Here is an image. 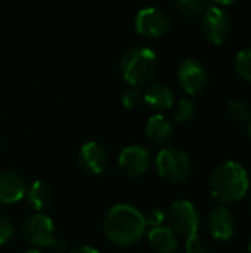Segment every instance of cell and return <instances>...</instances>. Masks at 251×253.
Returning <instances> with one entry per match:
<instances>
[{
    "mask_svg": "<svg viewBox=\"0 0 251 253\" xmlns=\"http://www.w3.org/2000/svg\"><path fill=\"white\" fill-rule=\"evenodd\" d=\"M209 188L213 199L220 205H232L246 197L250 190V178L241 163L228 160L212 170Z\"/></svg>",
    "mask_w": 251,
    "mask_h": 253,
    "instance_id": "6da1fadb",
    "label": "cell"
},
{
    "mask_svg": "<svg viewBox=\"0 0 251 253\" xmlns=\"http://www.w3.org/2000/svg\"><path fill=\"white\" fill-rule=\"evenodd\" d=\"M146 231L143 215L130 205L112 206L104 219V233L107 239L117 246L136 245Z\"/></svg>",
    "mask_w": 251,
    "mask_h": 253,
    "instance_id": "7a4b0ae2",
    "label": "cell"
},
{
    "mask_svg": "<svg viewBox=\"0 0 251 253\" xmlns=\"http://www.w3.org/2000/svg\"><path fill=\"white\" fill-rule=\"evenodd\" d=\"M121 74L132 87L149 84L158 71L157 53L149 47H135L124 53L121 64Z\"/></svg>",
    "mask_w": 251,
    "mask_h": 253,
    "instance_id": "3957f363",
    "label": "cell"
},
{
    "mask_svg": "<svg viewBox=\"0 0 251 253\" xmlns=\"http://www.w3.org/2000/svg\"><path fill=\"white\" fill-rule=\"evenodd\" d=\"M158 175L169 184H182L192 173V162L189 156L176 148H163L155 159Z\"/></svg>",
    "mask_w": 251,
    "mask_h": 253,
    "instance_id": "277c9868",
    "label": "cell"
},
{
    "mask_svg": "<svg viewBox=\"0 0 251 253\" xmlns=\"http://www.w3.org/2000/svg\"><path fill=\"white\" fill-rule=\"evenodd\" d=\"M201 31L213 44H223L232 33V18L220 6H210L201 15Z\"/></svg>",
    "mask_w": 251,
    "mask_h": 253,
    "instance_id": "5b68a950",
    "label": "cell"
},
{
    "mask_svg": "<svg viewBox=\"0 0 251 253\" xmlns=\"http://www.w3.org/2000/svg\"><path fill=\"white\" fill-rule=\"evenodd\" d=\"M166 219L169 222V228H172L180 237H189L198 233L200 216L195 206L188 200L173 202Z\"/></svg>",
    "mask_w": 251,
    "mask_h": 253,
    "instance_id": "8992f818",
    "label": "cell"
},
{
    "mask_svg": "<svg viewBox=\"0 0 251 253\" xmlns=\"http://www.w3.org/2000/svg\"><path fill=\"white\" fill-rule=\"evenodd\" d=\"M22 236H24L25 242L34 248L50 246L55 240L53 221L47 215L36 212L24 221Z\"/></svg>",
    "mask_w": 251,
    "mask_h": 253,
    "instance_id": "52a82bcc",
    "label": "cell"
},
{
    "mask_svg": "<svg viewBox=\"0 0 251 253\" xmlns=\"http://www.w3.org/2000/svg\"><path fill=\"white\" fill-rule=\"evenodd\" d=\"M136 31L146 39L163 37L170 28L167 13L158 7H143L138 12L135 19Z\"/></svg>",
    "mask_w": 251,
    "mask_h": 253,
    "instance_id": "ba28073f",
    "label": "cell"
},
{
    "mask_svg": "<svg viewBox=\"0 0 251 253\" xmlns=\"http://www.w3.org/2000/svg\"><path fill=\"white\" fill-rule=\"evenodd\" d=\"M152 163L149 150L141 145H129L118 156L120 172L127 178H139L145 175Z\"/></svg>",
    "mask_w": 251,
    "mask_h": 253,
    "instance_id": "9c48e42d",
    "label": "cell"
},
{
    "mask_svg": "<svg viewBox=\"0 0 251 253\" xmlns=\"http://www.w3.org/2000/svg\"><path fill=\"white\" fill-rule=\"evenodd\" d=\"M178 79L182 89L189 95L201 93L209 84L207 68L195 59H185L178 70Z\"/></svg>",
    "mask_w": 251,
    "mask_h": 253,
    "instance_id": "30bf717a",
    "label": "cell"
},
{
    "mask_svg": "<svg viewBox=\"0 0 251 253\" xmlns=\"http://www.w3.org/2000/svg\"><path fill=\"white\" fill-rule=\"evenodd\" d=\"M207 227L215 240L228 242L237 231V219L226 206H216L207 218Z\"/></svg>",
    "mask_w": 251,
    "mask_h": 253,
    "instance_id": "8fae6325",
    "label": "cell"
},
{
    "mask_svg": "<svg viewBox=\"0 0 251 253\" xmlns=\"http://www.w3.org/2000/svg\"><path fill=\"white\" fill-rule=\"evenodd\" d=\"M78 163L90 175H101L109 165V154L104 145L96 141L86 142L78 151Z\"/></svg>",
    "mask_w": 251,
    "mask_h": 253,
    "instance_id": "7c38bea8",
    "label": "cell"
},
{
    "mask_svg": "<svg viewBox=\"0 0 251 253\" xmlns=\"http://www.w3.org/2000/svg\"><path fill=\"white\" fill-rule=\"evenodd\" d=\"M27 191V184L22 175L15 170L0 172V203L12 205L18 203Z\"/></svg>",
    "mask_w": 251,
    "mask_h": 253,
    "instance_id": "4fadbf2b",
    "label": "cell"
},
{
    "mask_svg": "<svg viewBox=\"0 0 251 253\" xmlns=\"http://www.w3.org/2000/svg\"><path fill=\"white\" fill-rule=\"evenodd\" d=\"M143 101L149 108L155 111H164L172 108L175 104V93L172 87L164 83H152L143 93Z\"/></svg>",
    "mask_w": 251,
    "mask_h": 253,
    "instance_id": "5bb4252c",
    "label": "cell"
},
{
    "mask_svg": "<svg viewBox=\"0 0 251 253\" xmlns=\"http://www.w3.org/2000/svg\"><path fill=\"white\" fill-rule=\"evenodd\" d=\"M151 248L157 253H175L179 248V236L169 227H154L148 233Z\"/></svg>",
    "mask_w": 251,
    "mask_h": 253,
    "instance_id": "9a60e30c",
    "label": "cell"
},
{
    "mask_svg": "<svg viewBox=\"0 0 251 253\" xmlns=\"http://www.w3.org/2000/svg\"><path fill=\"white\" fill-rule=\"evenodd\" d=\"M145 132H146V136L149 138V141H152L154 144H158V145H164L173 136V126L166 116L155 114L148 120Z\"/></svg>",
    "mask_w": 251,
    "mask_h": 253,
    "instance_id": "2e32d148",
    "label": "cell"
},
{
    "mask_svg": "<svg viewBox=\"0 0 251 253\" xmlns=\"http://www.w3.org/2000/svg\"><path fill=\"white\" fill-rule=\"evenodd\" d=\"M25 197L28 205L36 211L40 212L43 209H46L50 202H52V188L49 184H46L44 181H34L25 191Z\"/></svg>",
    "mask_w": 251,
    "mask_h": 253,
    "instance_id": "e0dca14e",
    "label": "cell"
},
{
    "mask_svg": "<svg viewBox=\"0 0 251 253\" xmlns=\"http://www.w3.org/2000/svg\"><path fill=\"white\" fill-rule=\"evenodd\" d=\"M210 3L212 0H175L176 10L186 19L201 16L210 7Z\"/></svg>",
    "mask_w": 251,
    "mask_h": 253,
    "instance_id": "ac0fdd59",
    "label": "cell"
},
{
    "mask_svg": "<svg viewBox=\"0 0 251 253\" xmlns=\"http://www.w3.org/2000/svg\"><path fill=\"white\" fill-rule=\"evenodd\" d=\"M194 114H195V104L188 98H182L172 105V116L176 123L189 122L194 117Z\"/></svg>",
    "mask_w": 251,
    "mask_h": 253,
    "instance_id": "d6986e66",
    "label": "cell"
},
{
    "mask_svg": "<svg viewBox=\"0 0 251 253\" xmlns=\"http://www.w3.org/2000/svg\"><path fill=\"white\" fill-rule=\"evenodd\" d=\"M228 114L238 123H246L251 119L250 107L244 101H231L228 104Z\"/></svg>",
    "mask_w": 251,
    "mask_h": 253,
    "instance_id": "ffe728a7",
    "label": "cell"
},
{
    "mask_svg": "<svg viewBox=\"0 0 251 253\" xmlns=\"http://www.w3.org/2000/svg\"><path fill=\"white\" fill-rule=\"evenodd\" d=\"M235 68L237 73L247 82L251 83V47L244 49L235 56Z\"/></svg>",
    "mask_w": 251,
    "mask_h": 253,
    "instance_id": "44dd1931",
    "label": "cell"
},
{
    "mask_svg": "<svg viewBox=\"0 0 251 253\" xmlns=\"http://www.w3.org/2000/svg\"><path fill=\"white\" fill-rule=\"evenodd\" d=\"M210 248L204 237H201L198 233L186 237L185 243V253H209Z\"/></svg>",
    "mask_w": 251,
    "mask_h": 253,
    "instance_id": "7402d4cb",
    "label": "cell"
},
{
    "mask_svg": "<svg viewBox=\"0 0 251 253\" xmlns=\"http://www.w3.org/2000/svg\"><path fill=\"white\" fill-rule=\"evenodd\" d=\"M142 101H143V95H142V92L138 87H129L121 95V102L129 110H133V108L139 107Z\"/></svg>",
    "mask_w": 251,
    "mask_h": 253,
    "instance_id": "603a6c76",
    "label": "cell"
},
{
    "mask_svg": "<svg viewBox=\"0 0 251 253\" xmlns=\"http://www.w3.org/2000/svg\"><path fill=\"white\" fill-rule=\"evenodd\" d=\"M143 219L146 222V227L149 225L151 228L154 227H161V224L166 221V212L160 208H154V209H149L145 215H143Z\"/></svg>",
    "mask_w": 251,
    "mask_h": 253,
    "instance_id": "cb8c5ba5",
    "label": "cell"
},
{
    "mask_svg": "<svg viewBox=\"0 0 251 253\" xmlns=\"http://www.w3.org/2000/svg\"><path fill=\"white\" fill-rule=\"evenodd\" d=\"M13 237V224L6 215L0 213V245L7 243Z\"/></svg>",
    "mask_w": 251,
    "mask_h": 253,
    "instance_id": "d4e9b609",
    "label": "cell"
},
{
    "mask_svg": "<svg viewBox=\"0 0 251 253\" xmlns=\"http://www.w3.org/2000/svg\"><path fill=\"white\" fill-rule=\"evenodd\" d=\"M53 251L56 253H67L68 252V243L64 239H55L53 243L50 245Z\"/></svg>",
    "mask_w": 251,
    "mask_h": 253,
    "instance_id": "484cf974",
    "label": "cell"
},
{
    "mask_svg": "<svg viewBox=\"0 0 251 253\" xmlns=\"http://www.w3.org/2000/svg\"><path fill=\"white\" fill-rule=\"evenodd\" d=\"M70 253H99V251H96L92 246H78V248L72 249Z\"/></svg>",
    "mask_w": 251,
    "mask_h": 253,
    "instance_id": "4316f807",
    "label": "cell"
},
{
    "mask_svg": "<svg viewBox=\"0 0 251 253\" xmlns=\"http://www.w3.org/2000/svg\"><path fill=\"white\" fill-rule=\"evenodd\" d=\"M212 1H215V3L219 4V6H229V4L235 3L237 0H212Z\"/></svg>",
    "mask_w": 251,
    "mask_h": 253,
    "instance_id": "83f0119b",
    "label": "cell"
},
{
    "mask_svg": "<svg viewBox=\"0 0 251 253\" xmlns=\"http://www.w3.org/2000/svg\"><path fill=\"white\" fill-rule=\"evenodd\" d=\"M247 133H249V138H250V141H251V119L249 120V127H247Z\"/></svg>",
    "mask_w": 251,
    "mask_h": 253,
    "instance_id": "f1b7e54d",
    "label": "cell"
},
{
    "mask_svg": "<svg viewBox=\"0 0 251 253\" xmlns=\"http://www.w3.org/2000/svg\"><path fill=\"white\" fill-rule=\"evenodd\" d=\"M25 253H41V252H38L37 249H31V251H28V252H25Z\"/></svg>",
    "mask_w": 251,
    "mask_h": 253,
    "instance_id": "f546056e",
    "label": "cell"
},
{
    "mask_svg": "<svg viewBox=\"0 0 251 253\" xmlns=\"http://www.w3.org/2000/svg\"><path fill=\"white\" fill-rule=\"evenodd\" d=\"M249 253H251V240H250V245H249Z\"/></svg>",
    "mask_w": 251,
    "mask_h": 253,
    "instance_id": "4dcf8cb0",
    "label": "cell"
},
{
    "mask_svg": "<svg viewBox=\"0 0 251 253\" xmlns=\"http://www.w3.org/2000/svg\"><path fill=\"white\" fill-rule=\"evenodd\" d=\"M250 215H251V202H250Z\"/></svg>",
    "mask_w": 251,
    "mask_h": 253,
    "instance_id": "1f68e13d",
    "label": "cell"
},
{
    "mask_svg": "<svg viewBox=\"0 0 251 253\" xmlns=\"http://www.w3.org/2000/svg\"><path fill=\"white\" fill-rule=\"evenodd\" d=\"M0 145H1V141H0Z\"/></svg>",
    "mask_w": 251,
    "mask_h": 253,
    "instance_id": "d6a6232c",
    "label": "cell"
}]
</instances>
